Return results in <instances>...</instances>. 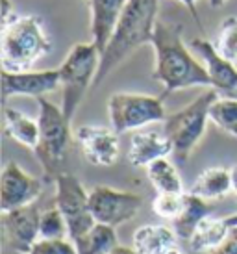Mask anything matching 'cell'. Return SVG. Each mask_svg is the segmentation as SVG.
Returning a JSON list of instances; mask_svg holds the SVG:
<instances>
[{"instance_id": "cell-30", "label": "cell", "mask_w": 237, "mask_h": 254, "mask_svg": "<svg viewBox=\"0 0 237 254\" xmlns=\"http://www.w3.org/2000/svg\"><path fill=\"white\" fill-rule=\"evenodd\" d=\"M0 19H2V28L7 26L11 21L17 19L15 15V7L11 4V0H0Z\"/></svg>"}, {"instance_id": "cell-36", "label": "cell", "mask_w": 237, "mask_h": 254, "mask_svg": "<svg viewBox=\"0 0 237 254\" xmlns=\"http://www.w3.org/2000/svg\"><path fill=\"white\" fill-rule=\"evenodd\" d=\"M226 2V0H209V6L211 7H221Z\"/></svg>"}, {"instance_id": "cell-6", "label": "cell", "mask_w": 237, "mask_h": 254, "mask_svg": "<svg viewBox=\"0 0 237 254\" xmlns=\"http://www.w3.org/2000/svg\"><path fill=\"white\" fill-rule=\"evenodd\" d=\"M39 106V145L34 152L41 162L47 180L54 178L61 173L59 165L65 160L67 147L70 141V121L65 117L61 106L52 104L45 97L37 99Z\"/></svg>"}, {"instance_id": "cell-9", "label": "cell", "mask_w": 237, "mask_h": 254, "mask_svg": "<svg viewBox=\"0 0 237 254\" xmlns=\"http://www.w3.org/2000/svg\"><path fill=\"white\" fill-rule=\"evenodd\" d=\"M141 206L143 197L132 191L115 190L110 186H95L89 191V208L95 221L113 228L135 217Z\"/></svg>"}, {"instance_id": "cell-15", "label": "cell", "mask_w": 237, "mask_h": 254, "mask_svg": "<svg viewBox=\"0 0 237 254\" xmlns=\"http://www.w3.org/2000/svg\"><path fill=\"white\" fill-rule=\"evenodd\" d=\"M91 9V43L100 50V56L112 41L120 15L128 0H87Z\"/></svg>"}, {"instance_id": "cell-3", "label": "cell", "mask_w": 237, "mask_h": 254, "mask_svg": "<svg viewBox=\"0 0 237 254\" xmlns=\"http://www.w3.org/2000/svg\"><path fill=\"white\" fill-rule=\"evenodd\" d=\"M50 52L52 41L37 15L17 17L2 28V71H30L35 62Z\"/></svg>"}, {"instance_id": "cell-17", "label": "cell", "mask_w": 237, "mask_h": 254, "mask_svg": "<svg viewBox=\"0 0 237 254\" xmlns=\"http://www.w3.org/2000/svg\"><path fill=\"white\" fill-rule=\"evenodd\" d=\"M178 245V236L163 225L139 226L133 234V249L139 254H163Z\"/></svg>"}, {"instance_id": "cell-25", "label": "cell", "mask_w": 237, "mask_h": 254, "mask_svg": "<svg viewBox=\"0 0 237 254\" xmlns=\"http://www.w3.org/2000/svg\"><path fill=\"white\" fill-rule=\"evenodd\" d=\"M215 49L223 58L237 62V17H226L219 26L215 39Z\"/></svg>"}, {"instance_id": "cell-35", "label": "cell", "mask_w": 237, "mask_h": 254, "mask_svg": "<svg viewBox=\"0 0 237 254\" xmlns=\"http://www.w3.org/2000/svg\"><path fill=\"white\" fill-rule=\"evenodd\" d=\"M226 219V223H228V226H237V213H232V215H228V217H224Z\"/></svg>"}, {"instance_id": "cell-26", "label": "cell", "mask_w": 237, "mask_h": 254, "mask_svg": "<svg viewBox=\"0 0 237 254\" xmlns=\"http://www.w3.org/2000/svg\"><path fill=\"white\" fill-rule=\"evenodd\" d=\"M183 204H185V191L183 193H158V197L152 202V210L158 217L175 221L183 210Z\"/></svg>"}, {"instance_id": "cell-8", "label": "cell", "mask_w": 237, "mask_h": 254, "mask_svg": "<svg viewBox=\"0 0 237 254\" xmlns=\"http://www.w3.org/2000/svg\"><path fill=\"white\" fill-rule=\"evenodd\" d=\"M52 182L56 186L54 204L59 208L67 221L70 241L76 243L97 225L89 208V191H85L82 182L74 175L65 171H61Z\"/></svg>"}, {"instance_id": "cell-11", "label": "cell", "mask_w": 237, "mask_h": 254, "mask_svg": "<svg viewBox=\"0 0 237 254\" xmlns=\"http://www.w3.org/2000/svg\"><path fill=\"white\" fill-rule=\"evenodd\" d=\"M76 143L84 154L85 162L97 167H112L118 162L120 141L118 134L112 127L100 125H84L74 132Z\"/></svg>"}, {"instance_id": "cell-29", "label": "cell", "mask_w": 237, "mask_h": 254, "mask_svg": "<svg viewBox=\"0 0 237 254\" xmlns=\"http://www.w3.org/2000/svg\"><path fill=\"white\" fill-rule=\"evenodd\" d=\"M208 254H237V226H232L228 238L223 241L221 247H217L215 251H211Z\"/></svg>"}, {"instance_id": "cell-31", "label": "cell", "mask_w": 237, "mask_h": 254, "mask_svg": "<svg viewBox=\"0 0 237 254\" xmlns=\"http://www.w3.org/2000/svg\"><path fill=\"white\" fill-rule=\"evenodd\" d=\"M183 6L189 9V13H193V17H195L196 24L202 28V22H200V19H198V11H196V0H180Z\"/></svg>"}, {"instance_id": "cell-18", "label": "cell", "mask_w": 237, "mask_h": 254, "mask_svg": "<svg viewBox=\"0 0 237 254\" xmlns=\"http://www.w3.org/2000/svg\"><path fill=\"white\" fill-rule=\"evenodd\" d=\"M4 128L6 134L22 147L35 150L39 145V121L28 117L17 108L4 110Z\"/></svg>"}, {"instance_id": "cell-33", "label": "cell", "mask_w": 237, "mask_h": 254, "mask_svg": "<svg viewBox=\"0 0 237 254\" xmlns=\"http://www.w3.org/2000/svg\"><path fill=\"white\" fill-rule=\"evenodd\" d=\"M230 175H232V190L237 195V163L230 169Z\"/></svg>"}, {"instance_id": "cell-5", "label": "cell", "mask_w": 237, "mask_h": 254, "mask_svg": "<svg viewBox=\"0 0 237 254\" xmlns=\"http://www.w3.org/2000/svg\"><path fill=\"white\" fill-rule=\"evenodd\" d=\"M217 99L219 93L209 87L185 108L167 115V119L163 121V134L173 143V154L178 163L187 162L198 141L202 139L209 119V108Z\"/></svg>"}, {"instance_id": "cell-24", "label": "cell", "mask_w": 237, "mask_h": 254, "mask_svg": "<svg viewBox=\"0 0 237 254\" xmlns=\"http://www.w3.org/2000/svg\"><path fill=\"white\" fill-rule=\"evenodd\" d=\"M209 121L223 132L237 137V99L219 97L209 108Z\"/></svg>"}, {"instance_id": "cell-21", "label": "cell", "mask_w": 237, "mask_h": 254, "mask_svg": "<svg viewBox=\"0 0 237 254\" xmlns=\"http://www.w3.org/2000/svg\"><path fill=\"white\" fill-rule=\"evenodd\" d=\"M228 232H230V226L226 223V219L206 217L195 228L189 240V249L193 253L208 254L223 245V241L228 238Z\"/></svg>"}, {"instance_id": "cell-10", "label": "cell", "mask_w": 237, "mask_h": 254, "mask_svg": "<svg viewBox=\"0 0 237 254\" xmlns=\"http://www.w3.org/2000/svg\"><path fill=\"white\" fill-rule=\"evenodd\" d=\"M43 193V180L30 175L17 162H9L0 178V208L2 212L34 204Z\"/></svg>"}, {"instance_id": "cell-28", "label": "cell", "mask_w": 237, "mask_h": 254, "mask_svg": "<svg viewBox=\"0 0 237 254\" xmlns=\"http://www.w3.org/2000/svg\"><path fill=\"white\" fill-rule=\"evenodd\" d=\"M28 254H78V251L76 245L72 241H67L65 238H56V240L39 238Z\"/></svg>"}, {"instance_id": "cell-16", "label": "cell", "mask_w": 237, "mask_h": 254, "mask_svg": "<svg viewBox=\"0 0 237 254\" xmlns=\"http://www.w3.org/2000/svg\"><path fill=\"white\" fill-rule=\"evenodd\" d=\"M173 154V143L165 134L154 130H139L132 135L128 148V162L135 167H145L160 158Z\"/></svg>"}, {"instance_id": "cell-7", "label": "cell", "mask_w": 237, "mask_h": 254, "mask_svg": "<svg viewBox=\"0 0 237 254\" xmlns=\"http://www.w3.org/2000/svg\"><path fill=\"white\" fill-rule=\"evenodd\" d=\"M110 123L117 134L139 130L150 123L167 119L163 97L143 93H113L108 100Z\"/></svg>"}, {"instance_id": "cell-14", "label": "cell", "mask_w": 237, "mask_h": 254, "mask_svg": "<svg viewBox=\"0 0 237 254\" xmlns=\"http://www.w3.org/2000/svg\"><path fill=\"white\" fill-rule=\"evenodd\" d=\"M59 89V71H2V97H35L41 99Z\"/></svg>"}, {"instance_id": "cell-13", "label": "cell", "mask_w": 237, "mask_h": 254, "mask_svg": "<svg viewBox=\"0 0 237 254\" xmlns=\"http://www.w3.org/2000/svg\"><path fill=\"white\" fill-rule=\"evenodd\" d=\"M189 47L202 60L211 80V87L219 93V97L237 99V67L234 65V62L221 56L217 52L215 45L208 39H193L189 43Z\"/></svg>"}, {"instance_id": "cell-27", "label": "cell", "mask_w": 237, "mask_h": 254, "mask_svg": "<svg viewBox=\"0 0 237 254\" xmlns=\"http://www.w3.org/2000/svg\"><path fill=\"white\" fill-rule=\"evenodd\" d=\"M69 236V226L67 221L61 215L59 208L56 204L41 212V238L45 240H56Z\"/></svg>"}, {"instance_id": "cell-22", "label": "cell", "mask_w": 237, "mask_h": 254, "mask_svg": "<svg viewBox=\"0 0 237 254\" xmlns=\"http://www.w3.org/2000/svg\"><path fill=\"white\" fill-rule=\"evenodd\" d=\"M74 245H76L78 254H108L112 253L118 243H117V234H115L113 226L97 223Z\"/></svg>"}, {"instance_id": "cell-32", "label": "cell", "mask_w": 237, "mask_h": 254, "mask_svg": "<svg viewBox=\"0 0 237 254\" xmlns=\"http://www.w3.org/2000/svg\"><path fill=\"white\" fill-rule=\"evenodd\" d=\"M108 254H139L133 247H124V245H117V247L113 249L112 253Z\"/></svg>"}, {"instance_id": "cell-23", "label": "cell", "mask_w": 237, "mask_h": 254, "mask_svg": "<svg viewBox=\"0 0 237 254\" xmlns=\"http://www.w3.org/2000/svg\"><path fill=\"white\" fill-rule=\"evenodd\" d=\"M147 177L158 193H183V184L175 163L167 158H160L147 167Z\"/></svg>"}, {"instance_id": "cell-2", "label": "cell", "mask_w": 237, "mask_h": 254, "mask_svg": "<svg viewBox=\"0 0 237 254\" xmlns=\"http://www.w3.org/2000/svg\"><path fill=\"white\" fill-rule=\"evenodd\" d=\"M158 11H160V0H128L126 2L117 30L100 56V65H98L93 87H98L110 72L115 71L139 47L152 43L154 30L158 24Z\"/></svg>"}, {"instance_id": "cell-4", "label": "cell", "mask_w": 237, "mask_h": 254, "mask_svg": "<svg viewBox=\"0 0 237 254\" xmlns=\"http://www.w3.org/2000/svg\"><path fill=\"white\" fill-rule=\"evenodd\" d=\"M100 65V50L93 43H78L69 50L59 65L61 110L69 121L74 119L78 108L93 87Z\"/></svg>"}, {"instance_id": "cell-34", "label": "cell", "mask_w": 237, "mask_h": 254, "mask_svg": "<svg viewBox=\"0 0 237 254\" xmlns=\"http://www.w3.org/2000/svg\"><path fill=\"white\" fill-rule=\"evenodd\" d=\"M163 254H189V253H187V251H183L181 247H178V245H176V247H173V249H169V251H165Z\"/></svg>"}, {"instance_id": "cell-1", "label": "cell", "mask_w": 237, "mask_h": 254, "mask_svg": "<svg viewBox=\"0 0 237 254\" xmlns=\"http://www.w3.org/2000/svg\"><path fill=\"white\" fill-rule=\"evenodd\" d=\"M181 24L158 21L152 45L156 54L152 78L163 85V99L178 89L187 87H211V80L204 64L193 58L189 47L181 39Z\"/></svg>"}, {"instance_id": "cell-19", "label": "cell", "mask_w": 237, "mask_h": 254, "mask_svg": "<svg viewBox=\"0 0 237 254\" xmlns=\"http://www.w3.org/2000/svg\"><path fill=\"white\" fill-rule=\"evenodd\" d=\"M213 212V206L208 204V200L196 197L193 193H185V204L178 217L173 221V230L176 232L178 240L189 241L200 221L209 217Z\"/></svg>"}, {"instance_id": "cell-12", "label": "cell", "mask_w": 237, "mask_h": 254, "mask_svg": "<svg viewBox=\"0 0 237 254\" xmlns=\"http://www.w3.org/2000/svg\"><path fill=\"white\" fill-rule=\"evenodd\" d=\"M4 240L19 254H28L34 243L41 238V210L35 204L2 212Z\"/></svg>"}, {"instance_id": "cell-20", "label": "cell", "mask_w": 237, "mask_h": 254, "mask_svg": "<svg viewBox=\"0 0 237 254\" xmlns=\"http://www.w3.org/2000/svg\"><path fill=\"white\" fill-rule=\"evenodd\" d=\"M232 190V175L230 169L224 167H211V169L202 171L196 180L193 182L189 193L204 200H215V198L226 197Z\"/></svg>"}]
</instances>
